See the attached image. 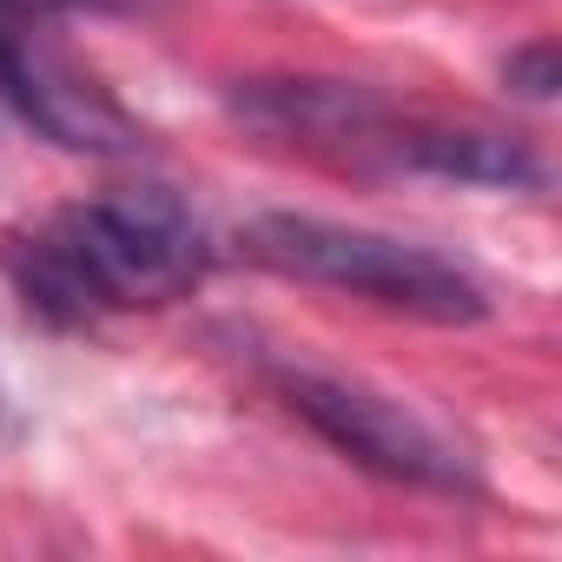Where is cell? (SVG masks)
Here are the masks:
<instances>
[{
  "instance_id": "cell-3",
  "label": "cell",
  "mask_w": 562,
  "mask_h": 562,
  "mask_svg": "<svg viewBox=\"0 0 562 562\" xmlns=\"http://www.w3.org/2000/svg\"><path fill=\"white\" fill-rule=\"evenodd\" d=\"M271 384L285 397V411L305 417L338 457H351L391 483H411V490H443V496L476 490L470 457L404 397H384V391H371L358 378H331V371H271Z\"/></svg>"
},
{
  "instance_id": "cell-5",
  "label": "cell",
  "mask_w": 562,
  "mask_h": 562,
  "mask_svg": "<svg viewBox=\"0 0 562 562\" xmlns=\"http://www.w3.org/2000/svg\"><path fill=\"white\" fill-rule=\"evenodd\" d=\"M232 113L265 133V139H292L305 153H338V159H384L391 166V133L397 113L371 87L345 80H245L232 93Z\"/></svg>"
},
{
  "instance_id": "cell-6",
  "label": "cell",
  "mask_w": 562,
  "mask_h": 562,
  "mask_svg": "<svg viewBox=\"0 0 562 562\" xmlns=\"http://www.w3.org/2000/svg\"><path fill=\"white\" fill-rule=\"evenodd\" d=\"M391 166L457 179V186H490V192H536L542 186L536 146L516 139V133H496V126H417V120H397Z\"/></svg>"
},
{
  "instance_id": "cell-8",
  "label": "cell",
  "mask_w": 562,
  "mask_h": 562,
  "mask_svg": "<svg viewBox=\"0 0 562 562\" xmlns=\"http://www.w3.org/2000/svg\"><path fill=\"white\" fill-rule=\"evenodd\" d=\"M27 8H41V14H146V8H159V0H27Z\"/></svg>"
},
{
  "instance_id": "cell-4",
  "label": "cell",
  "mask_w": 562,
  "mask_h": 562,
  "mask_svg": "<svg viewBox=\"0 0 562 562\" xmlns=\"http://www.w3.org/2000/svg\"><path fill=\"white\" fill-rule=\"evenodd\" d=\"M0 93L41 139L67 153L133 159L146 146V126L60 47L54 14L27 8V0H0Z\"/></svg>"
},
{
  "instance_id": "cell-1",
  "label": "cell",
  "mask_w": 562,
  "mask_h": 562,
  "mask_svg": "<svg viewBox=\"0 0 562 562\" xmlns=\"http://www.w3.org/2000/svg\"><path fill=\"white\" fill-rule=\"evenodd\" d=\"M8 271L47 325H87L93 312L172 305L212 271V238L166 186L106 192L54 212L34 238H14Z\"/></svg>"
},
{
  "instance_id": "cell-7",
  "label": "cell",
  "mask_w": 562,
  "mask_h": 562,
  "mask_svg": "<svg viewBox=\"0 0 562 562\" xmlns=\"http://www.w3.org/2000/svg\"><path fill=\"white\" fill-rule=\"evenodd\" d=\"M503 80H509V93H522V100H555V87H562L555 41H529V47H516V54L503 60Z\"/></svg>"
},
{
  "instance_id": "cell-2",
  "label": "cell",
  "mask_w": 562,
  "mask_h": 562,
  "mask_svg": "<svg viewBox=\"0 0 562 562\" xmlns=\"http://www.w3.org/2000/svg\"><path fill=\"white\" fill-rule=\"evenodd\" d=\"M238 251L258 271L299 278V285L358 292V299L391 305V312L424 318V325L490 318V292L457 258L411 245V238H391V232H371V225H338V218H312V212H265L238 232Z\"/></svg>"
}]
</instances>
